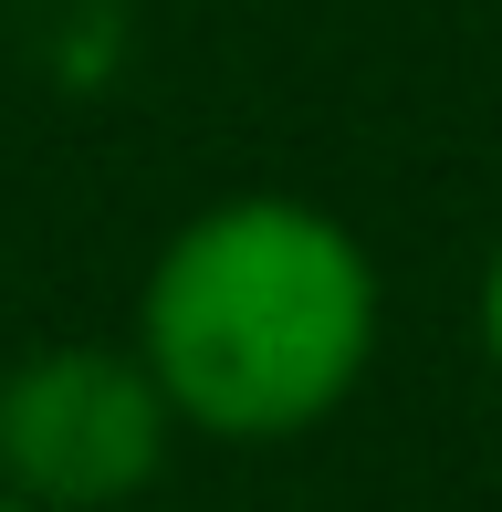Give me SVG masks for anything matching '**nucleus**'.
Segmentation results:
<instances>
[{
    "instance_id": "nucleus-2",
    "label": "nucleus",
    "mask_w": 502,
    "mask_h": 512,
    "mask_svg": "<svg viewBox=\"0 0 502 512\" xmlns=\"http://www.w3.org/2000/svg\"><path fill=\"white\" fill-rule=\"evenodd\" d=\"M168 387L136 345H32L0 366V492L42 512H116L168 471Z\"/></svg>"
},
{
    "instance_id": "nucleus-3",
    "label": "nucleus",
    "mask_w": 502,
    "mask_h": 512,
    "mask_svg": "<svg viewBox=\"0 0 502 512\" xmlns=\"http://www.w3.org/2000/svg\"><path fill=\"white\" fill-rule=\"evenodd\" d=\"M482 356H492V377H502V241H492V262H482Z\"/></svg>"
},
{
    "instance_id": "nucleus-4",
    "label": "nucleus",
    "mask_w": 502,
    "mask_h": 512,
    "mask_svg": "<svg viewBox=\"0 0 502 512\" xmlns=\"http://www.w3.org/2000/svg\"><path fill=\"white\" fill-rule=\"evenodd\" d=\"M0 512H42V502H21V492H0Z\"/></svg>"
},
{
    "instance_id": "nucleus-1",
    "label": "nucleus",
    "mask_w": 502,
    "mask_h": 512,
    "mask_svg": "<svg viewBox=\"0 0 502 512\" xmlns=\"http://www.w3.org/2000/svg\"><path fill=\"white\" fill-rule=\"evenodd\" d=\"M136 356L199 439H304L377 366V262L293 189L210 199L168 230L136 293Z\"/></svg>"
}]
</instances>
